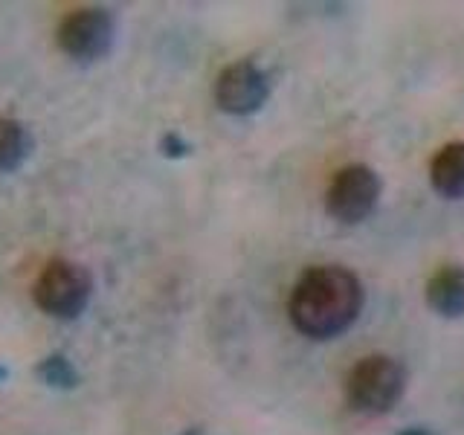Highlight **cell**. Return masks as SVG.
<instances>
[{"label": "cell", "mask_w": 464, "mask_h": 435, "mask_svg": "<svg viewBox=\"0 0 464 435\" xmlns=\"http://www.w3.org/2000/svg\"><path fill=\"white\" fill-rule=\"evenodd\" d=\"M362 282L343 265H319L299 276L287 302L290 323L311 340H334L362 311Z\"/></svg>", "instance_id": "6da1fadb"}, {"label": "cell", "mask_w": 464, "mask_h": 435, "mask_svg": "<svg viewBox=\"0 0 464 435\" xmlns=\"http://www.w3.org/2000/svg\"><path fill=\"white\" fill-rule=\"evenodd\" d=\"M406 392L403 362L389 354H369L354 362L345 374V401L362 415L392 412Z\"/></svg>", "instance_id": "7a4b0ae2"}, {"label": "cell", "mask_w": 464, "mask_h": 435, "mask_svg": "<svg viewBox=\"0 0 464 435\" xmlns=\"http://www.w3.org/2000/svg\"><path fill=\"white\" fill-rule=\"evenodd\" d=\"M93 294L91 273H87L76 261L55 258L41 270L38 282L33 287L35 304L55 319H76Z\"/></svg>", "instance_id": "3957f363"}, {"label": "cell", "mask_w": 464, "mask_h": 435, "mask_svg": "<svg viewBox=\"0 0 464 435\" xmlns=\"http://www.w3.org/2000/svg\"><path fill=\"white\" fill-rule=\"evenodd\" d=\"M381 178L366 163L343 166L325 192V212L340 224H360L374 212L381 200Z\"/></svg>", "instance_id": "277c9868"}, {"label": "cell", "mask_w": 464, "mask_h": 435, "mask_svg": "<svg viewBox=\"0 0 464 435\" xmlns=\"http://www.w3.org/2000/svg\"><path fill=\"white\" fill-rule=\"evenodd\" d=\"M270 99L267 72L253 62H232L215 79V105L232 116H250Z\"/></svg>", "instance_id": "5b68a950"}, {"label": "cell", "mask_w": 464, "mask_h": 435, "mask_svg": "<svg viewBox=\"0 0 464 435\" xmlns=\"http://www.w3.org/2000/svg\"><path fill=\"white\" fill-rule=\"evenodd\" d=\"M113 44V21L105 9H76L58 26V47L79 62H96Z\"/></svg>", "instance_id": "8992f818"}, {"label": "cell", "mask_w": 464, "mask_h": 435, "mask_svg": "<svg viewBox=\"0 0 464 435\" xmlns=\"http://www.w3.org/2000/svg\"><path fill=\"white\" fill-rule=\"evenodd\" d=\"M427 304L447 319L464 316V267L461 265H444L439 267L427 282Z\"/></svg>", "instance_id": "52a82bcc"}, {"label": "cell", "mask_w": 464, "mask_h": 435, "mask_svg": "<svg viewBox=\"0 0 464 435\" xmlns=\"http://www.w3.org/2000/svg\"><path fill=\"white\" fill-rule=\"evenodd\" d=\"M430 183L447 200H464V142H447L430 163Z\"/></svg>", "instance_id": "ba28073f"}, {"label": "cell", "mask_w": 464, "mask_h": 435, "mask_svg": "<svg viewBox=\"0 0 464 435\" xmlns=\"http://www.w3.org/2000/svg\"><path fill=\"white\" fill-rule=\"evenodd\" d=\"M33 151V137L26 125L0 120V171H14Z\"/></svg>", "instance_id": "9c48e42d"}, {"label": "cell", "mask_w": 464, "mask_h": 435, "mask_svg": "<svg viewBox=\"0 0 464 435\" xmlns=\"http://www.w3.org/2000/svg\"><path fill=\"white\" fill-rule=\"evenodd\" d=\"M35 377L44 386H53V389H72L79 383V374L64 354H50V357L38 360Z\"/></svg>", "instance_id": "30bf717a"}, {"label": "cell", "mask_w": 464, "mask_h": 435, "mask_svg": "<svg viewBox=\"0 0 464 435\" xmlns=\"http://www.w3.org/2000/svg\"><path fill=\"white\" fill-rule=\"evenodd\" d=\"M160 149H163L166 157H186L188 151H192L188 149V142H183L178 134H166L163 140H160Z\"/></svg>", "instance_id": "8fae6325"}, {"label": "cell", "mask_w": 464, "mask_h": 435, "mask_svg": "<svg viewBox=\"0 0 464 435\" xmlns=\"http://www.w3.org/2000/svg\"><path fill=\"white\" fill-rule=\"evenodd\" d=\"M395 435H432V430H427V427H406V430H401Z\"/></svg>", "instance_id": "7c38bea8"}, {"label": "cell", "mask_w": 464, "mask_h": 435, "mask_svg": "<svg viewBox=\"0 0 464 435\" xmlns=\"http://www.w3.org/2000/svg\"><path fill=\"white\" fill-rule=\"evenodd\" d=\"M4 377H6V369H4V366H0V381H4Z\"/></svg>", "instance_id": "4fadbf2b"}]
</instances>
